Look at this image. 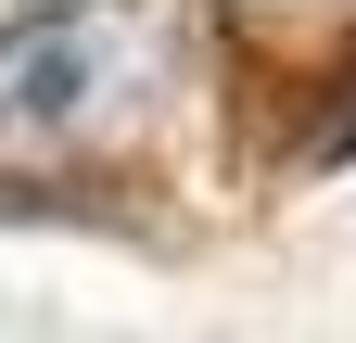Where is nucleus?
<instances>
[{"label": "nucleus", "instance_id": "1", "mask_svg": "<svg viewBox=\"0 0 356 343\" xmlns=\"http://www.w3.org/2000/svg\"><path fill=\"white\" fill-rule=\"evenodd\" d=\"M191 90L178 0H26L0 13V178H76L153 140Z\"/></svg>", "mask_w": 356, "mask_h": 343}, {"label": "nucleus", "instance_id": "2", "mask_svg": "<svg viewBox=\"0 0 356 343\" xmlns=\"http://www.w3.org/2000/svg\"><path fill=\"white\" fill-rule=\"evenodd\" d=\"M242 13H331V0H242Z\"/></svg>", "mask_w": 356, "mask_h": 343}]
</instances>
